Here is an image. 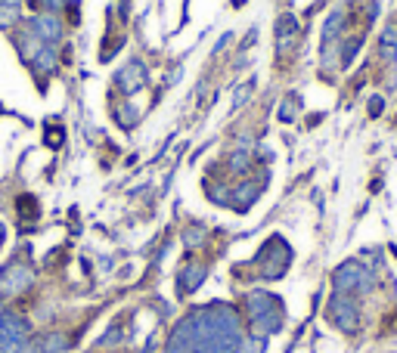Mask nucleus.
<instances>
[{"instance_id": "obj_1", "label": "nucleus", "mask_w": 397, "mask_h": 353, "mask_svg": "<svg viewBox=\"0 0 397 353\" xmlns=\"http://www.w3.org/2000/svg\"><path fill=\"white\" fill-rule=\"evenodd\" d=\"M165 353H243V326L230 304H208L174 326Z\"/></svg>"}, {"instance_id": "obj_2", "label": "nucleus", "mask_w": 397, "mask_h": 353, "mask_svg": "<svg viewBox=\"0 0 397 353\" xmlns=\"http://www.w3.org/2000/svg\"><path fill=\"white\" fill-rule=\"evenodd\" d=\"M245 313H248V326L255 328V335H274L283 328L286 310L283 301L270 292H248L245 295Z\"/></svg>"}, {"instance_id": "obj_3", "label": "nucleus", "mask_w": 397, "mask_h": 353, "mask_svg": "<svg viewBox=\"0 0 397 353\" xmlns=\"http://www.w3.org/2000/svg\"><path fill=\"white\" fill-rule=\"evenodd\" d=\"M372 282H376L372 273L360 261H348L332 273V285H336L338 295H367L372 292Z\"/></svg>"}, {"instance_id": "obj_4", "label": "nucleus", "mask_w": 397, "mask_h": 353, "mask_svg": "<svg viewBox=\"0 0 397 353\" xmlns=\"http://www.w3.org/2000/svg\"><path fill=\"white\" fill-rule=\"evenodd\" d=\"M28 344V319L13 310H0V353H22Z\"/></svg>"}, {"instance_id": "obj_5", "label": "nucleus", "mask_w": 397, "mask_h": 353, "mask_svg": "<svg viewBox=\"0 0 397 353\" xmlns=\"http://www.w3.org/2000/svg\"><path fill=\"white\" fill-rule=\"evenodd\" d=\"M329 323L341 328L345 335H354L357 328H360V310H357L354 297L351 295H332L329 301Z\"/></svg>"}, {"instance_id": "obj_6", "label": "nucleus", "mask_w": 397, "mask_h": 353, "mask_svg": "<svg viewBox=\"0 0 397 353\" xmlns=\"http://www.w3.org/2000/svg\"><path fill=\"white\" fill-rule=\"evenodd\" d=\"M31 282H35V273H31L28 264H19V261L6 264L4 270H0V297L22 295L31 285Z\"/></svg>"}, {"instance_id": "obj_7", "label": "nucleus", "mask_w": 397, "mask_h": 353, "mask_svg": "<svg viewBox=\"0 0 397 353\" xmlns=\"http://www.w3.org/2000/svg\"><path fill=\"white\" fill-rule=\"evenodd\" d=\"M115 84L124 90V97H134L137 90H143L146 87V68H143V62L130 59L128 66H124L121 72L115 75Z\"/></svg>"}, {"instance_id": "obj_8", "label": "nucleus", "mask_w": 397, "mask_h": 353, "mask_svg": "<svg viewBox=\"0 0 397 353\" xmlns=\"http://www.w3.org/2000/svg\"><path fill=\"white\" fill-rule=\"evenodd\" d=\"M295 44H298V22H295V16H283L276 22V53L286 56Z\"/></svg>"}, {"instance_id": "obj_9", "label": "nucleus", "mask_w": 397, "mask_h": 353, "mask_svg": "<svg viewBox=\"0 0 397 353\" xmlns=\"http://www.w3.org/2000/svg\"><path fill=\"white\" fill-rule=\"evenodd\" d=\"M28 28L47 44H59V37H62V22L56 16H35V19L28 22Z\"/></svg>"}, {"instance_id": "obj_10", "label": "nucleus", "mask_w": 397, "mask_h": 353, "mask_svg": "<svg viewBox=\"0 0 397 353\" xmlns=\"http://www.w3.org/2000/svg\"><path fill=\"white\" fill-rule=\"evenodd\" d=\"M202 279H205V266L202 264H186L183 270L177 273V292H181V297L196 292V288L202 285Z\"/></svg>"}, {"instance_id": "obj_11", "label": "nucleus", "mask_w": 397, "mask_h": 353, "mask_svg": "<svg viewBox=\"0 0 397 353\" xmlns=\"http://www.w3.org/2000/svg\"><path fill=\"white\" fill-rule=\"evenodd\" d=\"M379 53H382L385 62H394L397 59V19L385 25L382 37H379Z\"/></svg>"}, {"instance_id": "obj_12", "label": "nucleus", "mask_w": 397, "mask_h": 353, "mask_svg": "<svg viewBox=\"0 0 397 353\" xmlns=\"http://www.w3.org/2000/svg\"><path fill=\"white\" fill-rule=\"evenodd\" d=\"M19 214H22V221L28 217V223H35L37 217H41V208H37L35 195H22V199H19Z\"/></svg>"}, {"instance_id": "obj_13", "label": "nucleus", "mask_w": 397, "mask_h": 353, "mask_svg": "<svg viewBox=\"0 0 397 353\" xmlns=\"http://www.w3.org/2000/svg\"><path fill=\"white\" fill-rule=\"evenodd\" d=\"M16 19H19V6H6V4H0V28H10Z\"/></svg>"}, {"instance_id": "obj_14", "label": "nucleus", "mask_w": 397, "mask_h": 353, "mask_svg": "<svg viewBox=\"0 0 397 353\" xmlns=\"http://www.w3.org/2000/svg\"><path fill=\"white\" fill-rule=\"evenodd\" d=\"M264 335H248V341H243V353H264Z\"/></svg>"}, {"instance_id": "obj_15", "label": "nucleus", "mask_w": 397, "mask_h": 353, "mask_svg": "<svg viewBox=\"0 0 397 353\" xmlns=\"http://www.w3.org/2000/svg\"><path fill=\"white\" fill-rule=\"evenodd\" d=\"M295 109H298V97H295V93H289V99H286L283 109H279V121H292Z\"/></svg>"}, {"instance_id": "obj_16", "label": "nucleus", "mask_w": 397, "mask_h": 353, "mask_svg": "<svg viewBox=\"0 0 397 353\" xmlns=\"http://www.w3.org/2000/svg\"><path fill=\"white\" fill-rule=\"evenodd\" d=\"M62 140H66V133H62V128H53V133L47 130V143H53V149L62 146Z\"/></svg>"}, {"instance_id": "obj_17", "label": "nucleus", "mask_w": 397, "mask_h": 353, "mask_svg": "<svg viewBox=\"0 0 397 353\" xmlns=\"http://www.w3.org/2000/svg\"><path fill=\"white\" fill-rule=\"evenodd\" d=\"M379 112H382V99H372V103H369V115H379Z\"/></svg>"}, {"instance_id": "obj_18", "label": "nucleus", "mask_w": 397, "mask_h": 353, "mask_svg": "<svg viewBox=\"0 0 397 353\" xmlns=\"http://www.w3.org/2000/svg\"><path fill=\"white\" fill-rule=\"evenodd\" d=\"M0 4H6V6H19L22 0H0Z\"/></svg>"}, {"instance_id": "obj_19", "label": "nucleus", "mask_w": 397, "mask_h": 353, "mask_svg": "<svg viewBox=\"0 0 397 353\" xmlns=\"http://www.w3.org/2000/svg\"><path fill=\"white\" fill-rule=\"evenodd\" d=\"M4 235H6V230H4V223H0V245H4Z\"/></svg>"}]
</instances>
